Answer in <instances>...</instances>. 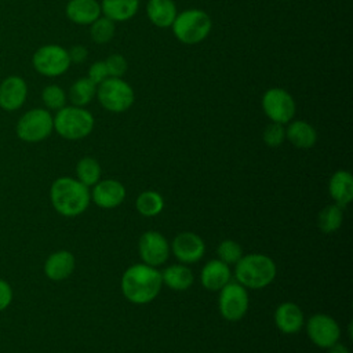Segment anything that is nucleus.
<instances>
[{
    "instance_id": "21",
    "label": "nucleus",
    "mask_w": 353,
    "mask_h": 353,
    "mask_svg": "<svg viewBox=\"0 0 353 353\" xmlns=\"http://www.w3.org/2000/svg\"><path fill=\"white\" fill-rule=\"evenodd\" d=\"M285 138L299 149H310L317 142V132L312 124L305 120H294L285 128Z\"/></svg>"
},
{
    "instance_id": "24",
    "label": "nucleus",
    "mask_w": 353,
    "mask_h": 353,
    "mask_svg": "<svg viewBox=\"0 0 353 353\" xmlns=\"http://www.w3.org/2000/svg\"><path fill=\"white\" fill-rule=\"evenodd\" d=\"M161 280L163 284H165L168 288L174 291H185L193 284L194 276L193 272L186 265L175 263L167 266L161 272Z\"/></svg>"
},
{
    "instance_id": "17",
    "label": "nucleus",
    "mask_w": 353,
    "mask_h": 353,
    "mask_svg": "<svg viewBox=\"0 0 353 353\" xmlns=\"http://www.w3.org/2000/svg\"><path fill=\"white\" fill-rule=\"evenodd\" d=\"M274 323L283 334H295L305 324L303 312L294 302H283L274 310Z\"/></svg>"
},
{
    "instance_id": "18",
    "label": "nucleus",
    "mask_w": 353,
    "mask_h": 353,
    "mask_svg": "<svg viewBox=\"0 0 353 353\" xmlns=\"http://www.w3.org/2000/svg\"><path fill=\"white\" fill-rule=\"evenodd\" d=\"M68 19L76 25H91L101 17V4L98 0H69L65 7Z\"/></svg>"
},
{
    "instance_id": "28",
    "label": "nucleus",
    "mask_w": 353,
    "mask_h": 353,
    "mask_svg": "<svg viewBox=\"0 0 353 353\" xmlns=\"http://www.w3.org/2000/svg\"><path fill=\"white\" fill-rule=\"evenodd\" d=\"M343 222V212L342 207L336 204H330L324 207L317 218L319 229L324 233H334L336 232Z\"/></svg>"
},
{
    "instance_id": "10",
    "label": "nucleus",
    "mask_w": 353,
    "mask_h": 353,
    "mask_svg": "<svg viewBox=\"0 0 353 353\" xmlns=\"http://www.w3.org/2000/svg\"><path fill=\"white\" fill-rule=\"evenodd\" d=\"M261 105L263 113L269 117V120L280 124L290 123L294 119L296 110L292 95L284 88L279 87H273L265 91Z\"/></svg>"
},
{
    "instance_id": "5",
    "label": "nucleus",
    "mask_w": 353,
    "mask_h": 353,
    "mask_svg": "<svg viewBox=\"0 0 353 353\" xmlns=\"http://www.w3.org/2000/svg\"><path fill=\"white\" fill-rule=\"evenodd\" d=\"M212 21L210 15L200 8H188L176 14L171 29L176 40L182 44H197L211 32Z\"/></svg>"
},
{
    "instance_id": "34",
    "label": "nucleus",
    "mask_w": 353,
    "mask_h": 353,
    "mask_svg": "<svg viewBox=\"0 0 353 353\" xmlns=\"http://www.w3.org/2000/svg\"><path fill=\"white\" fill-rule=\"evenodd\" d=\"M87 77L97 85L101 84L103 80H106L109 77V74H108L105 61H95L94 63H91V66L88 68Z\"/></svg>"
},
{
    "instance_id": "1",
    "label": "nucleus",
    "mask_w": 353,
    "mask_h": 353,
    "mask_svg": "<svg viewBox=\"0 0 353 353\" xmlns=\"http://www.w3.org/2000/svg\"><path fill=\"white\" fill-rule=\"evenodd\" d=\"M161 272L146 263L127 268L121 276V292L131 303L145 305L152 302L161 291Z\"/></svg>"
},
{
    "instance_id": "23",
    "label": "nucleus",
    "mask_w": 353,
    "mask_h": 353,
    "mask_svg": "<svg viewBox=\"0 0 353 353\" xmlns=\"http://www.w3.org/2000/svg\"><path fill=\"white\" fill-rule=\"evenodd\" d=\"M99 4L102 14L113 22L131 19L139 8V0H102Z\"/></svg>"
},
{
    "instance_id": "25",
    "label": "nucleus",
    "mask_w": 353,
    "mask_h": 353,
    "mask_svg": "<svg viewBox=\"0 0 353 353\" xmlns=\"http://www.w3.org/2000/svg\"><path fill=\"white\" fill-rule=\"evenodd\" d=\"M97 95V84H94L88 77L77 79L69 88V101L74 106L84 108Z\"/></svg>"
},
{
    "instance_id": "2",
    "label": "nucleus",
    "mask_w": 353,
    "mask_h": 353,
    "mask_svg": "<svg viewBox=\"0 0 353 353\" xmlns=\"http://www.w3.org/2000/svg\"><path fill=\"white\" fill-rule=\"evenodd\" d=\"M50 200L54 210L68 218L83 214L91 201V193L85 185L72 176L57 178L50 188Z\"/></svg>"
},
{
    "instance_id": "13",
    "label": "nucleus",
    "mask_w": 353,
    "mask_h": 353,
    "mask_svg": "<svg viewBox=\"0 0 353 353\" xmlns=\"http://www.w3.org/2000/svg\"><path fill=\"white\" fill-rule=\"evenodd\" d=\"M170 250L181 263L189 265L204 256L205 244L199 234L193 232H182L174 237Z\"/></svg>"
},
{
    "instance_id": "29",
    "label": "nucleus",
    "mask_w": 353,
    "mask_h": 353,
    "mask_svg": "<svg viewBox=\"0 0 353 353\" xmlns=\"http://www.w3.org/2000/svg\"><path fill=\"white\" fill-rule=\"evenodd\" d=\"M116 32L114 22L105 15L97 18L91 25H90V36L94 43L97 44H106L109 43Z\"/></svg>"
},
{
    "instance_id": "11",
    "label": "nucleus",
    "mask_w": 353,
    "mask_h": 353,
    "mask_svg": "<svg viewBox=\"0 0 353 353\" xmlns=\"http://www.w3.org/2000/svg\"><path fill=\"white\" fill-rule=\"evenodd\" d=\"M306 332L309 339L321 349H328L339 341V324L328 314L316 313L306 323Z\"/></svg>"
},
{
    "instance_id": "7",
    "label": "nucleus",
    "mask_w": 353,
    "mask_h": 353,
    "mask_svg": "<svg viewBox=\"0 0 353 353\" xmlns=\"http://www.w3.org/2000/svg\"><path fill=\"white\" fill-rule=\"evenodd\" d=\"M54 131V117L44 108H33L25 112L15 125L17 137L28 143L47 139Z\"/></svg>"
},
{
    "instance_id": "4",
    "label": "nucleus",
    "mask_w": 353,
    "mask_h": 353,
    "mask_svg": "<svg viewBox=\"0 0 353 353\" xmlns=\"http://www.w3.org/2000/svg\"><path fill=\"white\" fill-rule=\"evenodd\" d=\"M52 117L55 132L68 141L83 139L94 130V116L81 106L65 105L62 109L57 110L55 116Z\"/></svg>"
},
{
    "instance_id": "33",
    "label": "nucleus",
    "mask_w": 353,
    "mask_h": 353,
    "mask_svg": "<svg viewBox=\"0 0 353 353\" xmlns=\"http://www.w3.org/2000/svg\"><path fill=\"white\" fill-rule=\"evenodd\" d=\"M105 65H106L109 77H121L124 76L128 68L127 59L121 54H110L105 59Z\"/></svg>"
},
{
    "instance_id": "8",
    "label": "nucleus",
    "mask_w": 353,
    "mask_h": 353,
    "mask_svg": "<svg viewBox=\"0 0 353 353\" xmlns=\"http://www.w3.org/2000/svg\"><path fill=\"white\" fill-rule=\"evenodd\" d=\"M70 63L68 50L58 44H44L32 57L33 69L46 77H58L66 73Z\"/></svg>"
},
{
    "instance_id": "32",
    "label": "nucleus",
    "mask_w": 353,
    "mask_h": 353,
    "mask_svg": "<svg viewBox=\"0 0 353 353\" xmlns=\"http://www.w3.org/2000/svg\"><path fill=\"white\" fill-rule=\"evenodd\" d=\"M262 139L269 148H277L285 141V127L280 123H269L263 132Z\"/></svg>"
},
{
    "instance_id": "36",
    "label": "nucleus",
    "mask_w": 353,
    "mask_h": 353,
    "mask_svg": "<svg viewBox=\"0 0 353 353\" xmlns=\"http://www.w3.org/2000/svg\"><path fill=\"white\" fill-rule=\"evenodd\" d=\"M68 52L72 63H83L88 57V50L81 44L73 46L70 50H68Z\"/></svg>"
},
{
    "instance_id": "20",
    "label": "nucleus",
    "mask_w": 353,
    "mask_h": 353,
    "mask_svg": "<svg viewBox=\"0 0 353 353\" xmlns=\"http://www.w3.org/2000/svg\"><path fill=\"white\" fill-rule=\"evenodd\" d=\"M328 193L334 200V204L346 207L353 199V176L349 171H335L328 182Z\"/></svg>"
},
{
    "instance_id": "16",
    "label": "nucleus",
    "mask_w": 353,
    "mask_h": 353,
    "mask_svg": "<svg viewBox=\"0 0 353 353\" xmlns=\"http://www.w3.org/2000/svg\"><path fill=\"white\" fill-rule=\"evenodd\" d=\"M76 268V258L68 250H59L48 255L44 262V274L52 281L68 279Z\"/></svg>"
},
{
    "instance_id": "3",
    "label": "nucleus",
    "mask_w": 353,
    "mask_h": 353,
    "mask_svg": "<svg viewBox=\"0 0 353 353\" xmlns=\"http://www.w3.org/2000/svg\"><path fill=\"white\" fill-rule=\"evenodd\" d=\"M276 273L277 269L274 261L263 254L243 255L234 269L237 283L252 290L268 287L274 280Z\"/></svg>"
},
{
    "instance_id": "15",
    "label": "nucleus",
    "mask_w": 353,
    "mask_h": 353,
    "mask_svg": "<svg viewBox=\"0 0 353 353\" xmlns=\"http://www.w3.org/2000/svg\"><path fill=\"white\" fill-rule=\"evenodd\" d=\"M90 193L91 200L105 210L119 207L125 199V188L117 179L98 181Z\"/></svg>"
},
{
    "instance_id": "31",
    "label": "nucleus",
    "mask_w": 353,
    "mask_h": 353,
    "mask_svg": "<svg viewBox=\"0 0 353 353\" xmlns=\"http://www.w3.org/2000/svg\"><path fill=\"white\" fill-rule=\"evenodd\" d=\"M218 259L226 265H236L243 256V247L234 240H223L216 248Z\"/></svg>"
},
{
    "instance_id": "22",
    "label": "nucleus",
    "mask_w": 353,
    "mask_h": 353,
    "mask_svg": "<svg viewBox=\"0 0 353 353\" xmlns=\"http://www.w3.org/2000/svg\"><path fill=\"white\" fill-rule=\"evenodd\" d=\"M176 14L174 0H148L146 3V15L157 28H171Z\"/></svg>"
},
{
    "instance_id": "9",
    "label": "nucleus",
    "mask_w": 353,
    "mask_h": 353,
    "mask_svg": "<svg viewBox=\"0 0 353 353\" xmlns=\"http://www.w3.org/2000/svg\"><path fill=\"white\" fill-rule=\"evenodd\" d=\"M250 298L247 288L237 281H229L219 290L218 307L221 316L228 321H237L243 319L248 310Z\"/></svg>"
},
{
    "instance_id": "26",
    "label": "nucleus",
    "mask_w": 353,
    "mask_h": 353,
    "mask_svg": "<svg viewBox=\"0 0 353 353\" xmlns=\"http://www.w3.org/2000/svg\"><path fill=\"white\" fill-rule=\"evenodd\" d=\"M135 208L137 211L146 216L152 218L159 215L164 208V199L159 192L154 190H145L139 193V196L135 200Z\"/></svg>"
},
{
    "instance_id": "14",
    "label": "nucleus",
    "mask_w": 353,
    "mask_h": 353,
    "mask_svg": "<svg viewBox=\"0 0 353 353\" xmlns=\"http://www.w3.org/2000/svg\"><path fill=\"white\" fill-rule=\"evenodd\" d=\"M28 98V84L21 76H8L0 83V108L6 112L21 109Z\"/></svg>"
},
{
    "instance_id": "12",
    "label": "nucleus",
    "mask_w": 353,
    "mask_h": 353,
    "mask_svg": "<svg viewBox=\"0 0 353 353\" xmlns=\"http://www.w3.org/2000/svg\"><path fill=\"white\" fill-rule=\"evenodd\" d=\"M170 244L167 239L156 230L145 232L138 241V252L143 263L149 266H160L170 256Z\"/></svg>"
},
{
    "instance_id": "27",
    "label": "nucleus",
    "mask_w": 353,
    "mask_h": 353,
    "mask_svg": "<svg viewBox=\"0 0 353 353\" xmlns=\"http://www.w3.org/2000/svg\"><path fill=\"white\" fill-rule=\"evenodd\" d=\"M76 179L87 188L94 186L101 181V165L94 157H83L76 164Z\"/></svg>"
},
{
    "instance_id": "37",
    "label": "nucleus",
    "mask_w": 353,
    "mask_h": 353,
    "mask_svg": "<svg viewBox=\"0 0 353 353\" xmlns=\"http://www.w3.org/2000/svg\"><path fill=\"white\" fill-rule=\"evenodd\" d=\"M327 350H328V353H350L345 345L338 343V342L334 343L332 346H330Z\"/></svg>"
},
{
    "instance_id": "19",
    "label": "nucleus",
    "mask_w": 353,
    "mask_h": 353,
    "mask_svg": "<svg viewBox=\"0 0 353 353\" xmlns=\"http://www.w3.org/2000/svg\"><path fill=\"white\" fill-rule=\"evenodd\" d=\"M232 279V272L229 265L222 262L221 259L208 261L200 273V281L205 290L219 291L225 287Z\"/></svg>"
},
{
    "instance_id": "35",
    "label": "nucleus",
    "mask_w": 353,
    "mask_h": 353,
    "mask_svg": "<svg viewBox=\"0 0 353 353\" xmlns=\"http://www.w3.org/2000/svg\"><path fill=\"white\" fill-rule=\"evenodd\" d=\"M12 302V288L4 279H0V312L7 309Z\"/></svg>"
},
{
    "instance_id": "30",
    "label": "nucleus",
    "mask_w": 353,
    "mask_h": 353,
    "mask_svg": "<svg viewBox=\"0 0 353 353\" xmlns=\"http://www.w3.org/2000/svg\"><path fill=\"white\" fill-rule=\"evenodd\" d=\"M41 101L47 110H59L66 105V92L58 84H48L41 91Z\"/></svg>"
},
{
    "instance_id": "6",
    "label": "nucleus",
    "mask_w": 353,
    "mask_h": 353,
    "mask_svg": "<svg viewBox=\"0 0 353 353\" xmlns=\"http://www.w3.org/2000/svg\"><path fill=\"white\" fill-rule=\"evenodd\" d=\"M95 97L101 106L112 113H123L128 110L135 101L132 87L121 77H108L103 80L97 85Z\"/></svg>"
}]
</instances>
